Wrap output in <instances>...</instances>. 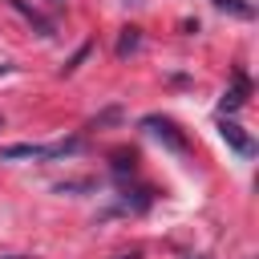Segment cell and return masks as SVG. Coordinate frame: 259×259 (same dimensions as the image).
Listing matches in <instances>:
<instances>
[{"label":"cell","instance_id":"13","mask_svg":"<svg viewBox=\"0 0 259 259\" xmlns=\"http://www.w3.org/2000/svg\"><path fill=\"white\" fill-rule=\"evenodd\" d=\"M198 259H206V255H198Z\"/></svg>","mask_w":259,"mask_h":259},{"label":"cell","instance_id":"1","mask_svg":"<svg viewBox=\"0 0 259 259\" xmlns=\"http://www.w3.org/2000/svg\"><path fill=\"white\" fill-rule=\"evenodd\" d=\"M81 150V138H69V142H53V146H32V142H20V146H4L0 150V162H16V158H36V162H49V158H69Z\"/></svg>","mask_w":259,"mask_h":259},{"label":"cell","instance_id":"10","mask_svg":"<svg viewBox=\"0 0 259 259\" xmlns=\"http://www.w3.org/2000/svg\"><path fill=\"white\" fill-rule=\"evenodd\" d=\"M8 69H12V65H0V77H4V73H8Z\"/></svg>","mask_w":259,"mask_h":259},{"label":"cell","instance_id":"8","mask_svg":"<svg viewBox=\"0 0 259 259\" xmlns=\"http://www.w3.org/2000/svg\"><path fill=\"white\" fill-rule=\"evenodd\" d=\"M117 259H142V255H138V251H130V255H117Z\"/></svg>","mask_w":259,"mask_h":259},{"label":"cell","instance_id":"5","mask_svg":"<svg viewBox=\"0 0 259 259\" xmlns=\"http://www.w3.org/2000/svg\"><path fill=\"white\" fill-rule=\"evenodd\" d=\"M8 4H12V8H16V12H20V16H24V20H28V24L40 32V36H53V20H49V16H40V12H36L28 0H8Z\"/></svg>","mask_w":259,"mask_h":259},{"label":"cell","instance_id":"7","mask_svg":"<svg viewBox=\"0 0 259 259\" xmlns=\"http://www.w3.org/2000/svg\"><path fill=\"white\" fill-rule=\"evenodd\" d=\"M214 8H219V12H231V16H243V20L255 16V8H251L247 0H214Z\"/></svg>","mask_w":259,"mask_h":259},{"label":"cell","instance_id":"2","mask_svg":"<svg viewBox=\"0 0 259 259\" xmlns=\"http://www.w3.org/2000/svg\"><path fill=\"white\" fill-rule=\"evenodd\" d=\"M142 130H150V134H154L158 142H166L174 154H186V138H182V134H178L166 117H146V121H142Z\"/></svg>","mask_w":259,"mask_h":259},{"label":"cell","instance_id":"12","mask_svg":"<svg viewBox=\"0 0 259 259\" xmlns=\"http://www.w3.org/2000/svg\"><path fill=\"white\" fill-rule=\"evenodd\" d=\"M125 4H142V0H125Z\"/></svg>","mask_w":259,"mask_h":259},{"label":"cell","instance_id":"6","mask_svg":"<svg viewBox=\"0 0 259 259\" xmlns=\"http://www.w3.org/2000/svg\"><path fill=\"white\" fill-rule=\"evenodd\" d=\"M138 45H142V28H121V36H117V57L138 53Z\"/></svg>","mask_w":259,"mask_h":259},{"label":"cell","instance_id":"4","mask_svg":"<svg viewBox=\"0 0 259 259\" xmlns=\"http://www.w3.org/2000/svg\"><path fill=\"white\" fill-rule=\"evenodd\" d=\"M247 97H251V81H247V73L239 69V73H235V81H231V89L223 93V109H243V105H247Z\"/></svg>","mask_w":259,"mask_h":259},{"label":"cell","instance_id":"3","mask_svg":"<svg viewBox=\"0 0 259 259\" xmlns=\"http://www.w3.org/2000/svg\"><path fill=\"white\" fill-rule=\"evenodd\" d=\"M219 134H223V142H227L235 154H243V158H251V154H255V142L243 134V125H235V121H227V117H223V121H219Z\"/></svg>","mask_w":259,"mask_h":259},{"label":"cell","instance_id":"9","mask_svg":"<svg viewBox=\"0 0 259 259\" xmlns=\"http://www.w3.org/2000/svg\"><path fill=\"white\" fill-rule=\"evenodd\" d=\"M45 4H53V8H65V0H45Z\"/></svg>","mask_w":259,"mask_h":259},{"label":"cell","instance_id":"11","mask_svg":"<svg viewBox=\"0 0 259 259\" xmlns=\"http://www.w3.org/2000/svg\"><path fill=\"white\" fill-rule=\"evenodd\" d=\"M4 259H28V255H4Z\"/></svg>","mask_w":259,"mask_h":259}]
</instances>
